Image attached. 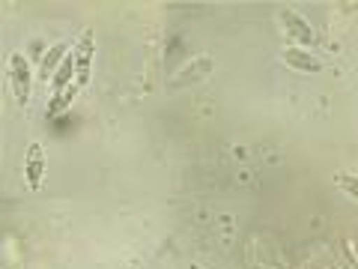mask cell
<instances>
[{"mask_svg":"<svg viewBox=\"0 0 358 269\" xmlns=\"http://www.w3.org/2000/svg\"><path fill=\"white\" fill-rule=\"evenodd\" d=\"M9 75H13V90H15V99L21 105H27L30 99V69H27V60L15 54L13 63H9Z\"/></svg>","mask_w":358,"mask_h":269,"instance_id":"obj_1","label":"cell"},{"mask_svg":"<svg viewBox=\"0 0 358 269\" xmlns=\"http://www.w3.org/2000/svg\"><path fill=\"white\" fill-rule=\"evenodd\" d=\"M278 18H281V25L287 27V33H289V36H293L296 42H301V45H310V42H313V27H310L301 15H296V13H281Z\"/></svg>","mask_w":358,"mask_h":269,"instance_id":"obj_2","label":"cell"},{"mask_svg":"<svg viewBox=\"0 0 358 269\" xmlns=\"http://www.w3.org/2000/svg\"><path fill=\"white\" fill-rule=\"evenodd\" d=\"M284 63L293 66V69H299V72H320L322 69V63L317 57H310L308 51H301V48H287L284 51Z\"/></svg>","mask_w":358,"mask_h":269,"instance_id":"obj_3","label":"cell"},{"mask_svg":"<svg viewBox=\"0 0 358 269\" xmlns=\"http://www.w3.org/2000/svg\"><path fill=\"white\" fill-rule=\"evenodd\" d=\"M90 51H93V36L84 33L81 45H78V84H87L90 81Z\"/></svg>","mask_w":358,"mask_h":269,"instance_id":"obj_4","label":"cell"},{"mask_svg":"<svg viewBox=\"0 0 358 269\" xmlns=\"http://www.w3.org/2000/svg\"><path fill=\"white\" fill-rule=\"evenodd\" d=\"M42 167H45V162H42V147H39V144H30V156H27V165H24L30 188H36V186H39V179H42Z\"/></svg>","mask_w":358,"mask_h":269,"instance_id":"obj_5","label":"cell"},{"mask_svg":"<svg viewBox=\"0 0 358 269\" xmlns=\"http://www.w3.org/2000/svg\"><path fill=\"white\" fill-rule=\"evenodd\" d=\"M334 183H338L352 200H358V177H352V174H338V177H334Z\"/></svg>","mask_w":358,"mask_h":269,"instance_id":"obj_6","label":"cell"},{"mask_svg":"<svg viewBox=\"0 0 358 269\" xmlns=\"http://www.w3.org/2000/svg\"><path fill=\"white\" fill-rule=\"evenodd\" d=\"M63 51H66V45H54V48L48 51V57H45V63H42V75H45V78H48V72L54 69V63L60 60V54H63Z\"/></svg>","mask_w":358,"mask_h":269,"instance_id":"obj_7","label":"cell"},{"mask_svg":"<svg viewBox=\"0 0 358 269\" xmlns=\"http://www.w3.org/2000/svg\"><path fill=\"white\" fill-rule=\"evenodd\" d=\"M69 69H72V60H66V63H63V69H60V75H57V81H54V84L63 87V84H66V78H69Z\"/></svg>","mask_w":358,"mask_h":269,"instance_id":"obj_8","label":"cell"}]
</instances>
